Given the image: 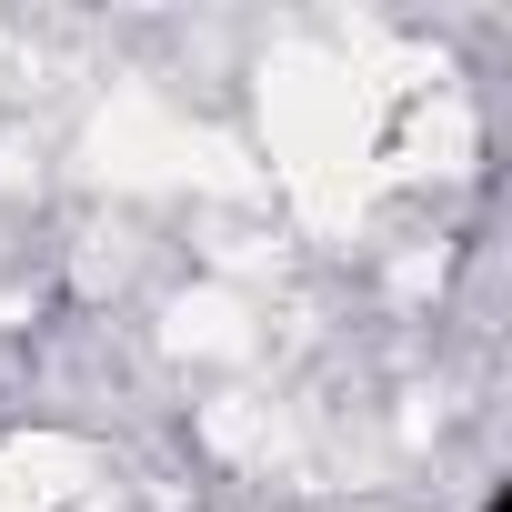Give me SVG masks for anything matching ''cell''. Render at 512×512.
Returning <instances> with one entry per match:
<instances>
[{"mask_svg":"<svg viewBox=\"0 0 512 512\" xmlns=\"http://www.w3.org/2000/svg\"><path fill=\"white\" fill-rule=\"evenodd\" d=\"M262 101H272L282 181L302 191V211H312V221H352V201H362L352 161H362V131H372V91H362L342 61L282 51L272 81H262Z\"/></svg>","mask_w":512,"mask_h":512,"instance_id":"1","label":"cell"},{"mask_svg":"<svg viewBox=\"0 0 512 512\" xmlns=\"http://www.w3.org/2000/svg\"><path fill=\"white\" fill-rule=\"evenodd\" d=\"M91 171L101 181H211V191H262V171H251L221 131H191L151 101H111L91 121Z\"/></svg>","mask_w":512,"mask_h":512,"instance_id":"2","label":"cell"},{"mask_svg":"<svg viewBox=\"0 0 512 512\" xmlns=\"http://www.w3.org/2000/svg\"><path fill=\"white\" fill-rule=\"evenodd\" d=\"M81 472H91V452H81V442L31 432V442H11V452H0V512H51Z\"/></svg>","mask_w":512,"mask_h":512,"instance_id":"3","label":"cell"},{"mask_svg":"<svg viewBox=\"0 0 512 512\" xmlns=\"http://www.w3.org/2000/svg\"><path fill=\"white\" fill-rule=\"evenodd\" d=\"M171 342H181V352H241V342H251V312H241L231 292H181V302H171Z\"/></svg>","mask_w":512,"mask_h":512,"instance_id":"4","label":"cell"},{"mask_svg":"<svg viewBox=\"0 0 512 512\" xmlns=\"http://www.w3.org/2000/svg\"><path fill=\"white\" fill-rule=\"evenodd\" d=\"M211 442H221V452H282V432H272L262 412H241V402H211Z\"/></svg>","mask_w":512,"mask_h":512,"instance_id":"5","label":"cell"},{"mask_svg":"<svg viewBox=\"0 0 512 512\" xmlns=\"http://www.w3.org/2000/svg\"><path fill=\"white\" fill-rule=\"evenodd\" d=\"M462 151H472L462 111H442V121H422V131H412V161H422V171H462Z\"/></svg>","mask_w":512,"mask_h":512,"instance_id":"6","label":"cell"}]
</instances>
